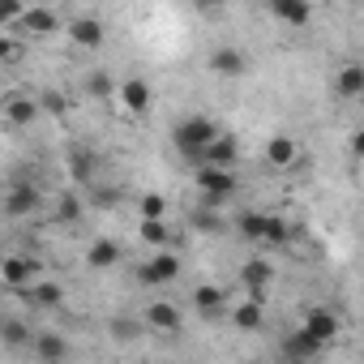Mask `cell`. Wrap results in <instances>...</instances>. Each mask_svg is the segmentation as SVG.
<instances>
[{"instance_id":"6da1fadb","label":"cell","mask_w":364,"mask_h":364,"mask_svg":"<svg viewBox=\"0 0 364 364\" xmlns=\"http://www.w3.org/2000/svg\"><path fill=\"white\" fill-rule=\"evenodd\" d=\"M215 137H219V124H215V120H206V116H185V120L171 129L176 150L185 154V159H193V163H202V150H206Z\"/></svg>"},{"instance_id":"7a4b0ae2","label":"cell","mask_w":364,"mask_h":364,"mask_svg":"<svg viewBox=\"0 0 364 364\" xmlns=\"http://www.w3.org/2000/svg\"><path fill=\"white\" fill-rule=\"evenodd\" d=\"M198 193H202V210H219L236 198V171H223V167H198Z\"/></svg>"},{"instance_id":"3957f363","label":"cell","mask_w":364,"mask_h":364,"mask_svg":"<svg viewBox=\"0 0 364 364\" xmlns=\"http://www.w3.org/2000/svg\"><path fill=\"white\" fill-rule=\"evenodd\" d=\"M43 266L35 257H5V266H0V283H5L9 291H26L31 283H39Z\"/></svg>"},{"instance_id":"277c9868","label":"cell","mask_w":364,"mask_h":364,"mask_svg":"<svg viewBox=\"0 0 364 364\" xmlns=\"http://www.w3.org/2000/svg\"><path fill=\"white\" fill-rule=\"evenodd\" d=\"M176 274H180V257L176 253H167V249H159L141 270H137V279L146 283V287H163V283H176Z\"/></svg>"},{"instance_id":"5b68a950","label":"cell","mask_w":364,"mask_h":364,"mask_svg":"<svg viewBox=\"0 0 364 364\" xmlns=\"http://www.w3.org/2000/svg\"><path fill=\"white\" fill-rule=\"evenodd\" d=\"M317 347H330V343H338V317L330 313V309H309V317H304V326H300Z\"/></svg>"},{"instance_id":"8992f818","label":"cell","mask_w":364,"mask_h":364,"mask_svg":"<svg viewBox=\"0 0 364 364\" xmlns=\"http://www.w3.org/2000/svg\"><path fill=\"white\" fill-rule=\"evenodd\" d=\"M43 206V193L35 189V185H26V180H18V185L5 193V215L9 219H26V215H35Z\"/></svg>"},{"instance_id":"52a82bcc","label":"cell","mask_w":364,"mask_h":364,"mask_svg":"<svg viewBox=\"0 0 364 364\" xmlns=\"http://www.w3.org/2000/svg\"><path fill=\"white\" fill-rule=\"evenodd\" d=\"M180 321H185V317H180V309H176L171 300H154V304H146V309H141V326H146V330L176 334V330H180Z\"/></svg>"},{"instance_id":"ba28073f","label":"cell","mask_w":364,"mask_h":364,"mask_svg":"<svg viewBox=\"0 0 364 364\" xmlns=\"http://www.w3.org/2000/svg\"><path fill=\"white\" fill-rule=\"evenodd\" d=\"M236 159H240V141H236L232 133H219V137L202 150V163H198V167H223V171H232Z\"/></svg>"},{"instance_id":"9c48e42d","label":"cell","mask_w":364,"mask_h":364,"mask_svg":"<svg viewBox=\"0 0 364 364\" xmlns=\"http://www.w3.org/2000/svg\"><path fill=\"white\" fill-rule=\"evenodd\" d=\"M116 95H120L124 112H133V116H146V112H150V82H141V77H124V82L116 86Z\"/></svg>"},{"instance_id":"30bf717a","label":"cell","mask_w":364,"mask_h":364,"mask_svg":"<svg viewBox=\"0 0 364 364\" xmlns=\"http://www.w3.org/2000/svg\"><path fill=\"white\" fill-rule=\"evenodd\" d=\"M270 18L274 22H283V26H309V18H313V5L309 0H270Z\"/></svg>"},{"instance_id":"8fae6325","label":"cell","mask_w":364,"mask_h":364,"mask_svg":"<svg viewBox=\"0 0 364 364\" xmlns=\"http://www.w3.org/2000/svg\"><path fill=\"white\" fill-rule=\"evenodd\" d=\"M245 69H249V60H245L240 48H215L210 52V73L215 77H245Z\"/></svg>"},{"instance_id":"7c38bea8","label":"cell","mask_w":364,"mask_h":364,"mask_svg":"<svg viewBox=\"0 0 364 364\" xmlns=\"http://www.w3.org/2000/svg\"><path fill=\"white\" fill-rule=\"evenodd\" d=\"M270 262H262V257H253V262H245L240 266V283L249 287V296L253 300H266V287H270Z\"/></svg>"},{"instance_id":"4fadbf2b","label":"cell","mask_w":364,"mask_h":364,"mask_svg":"<svg viewBox=\"0 0 364 364\" xmlns=\"http://www.w3.org/2000/svg\"><path fill=\"white\" fill-rule=\"evenodd\" d=\"M26 304H35V309H56V304H65V287L60 283H52V279H39V283H31L26 291H18Z\"/></svg>"},{"instance_id":"5bb4252c","label":"cell","mask_w":364,"mask_h":364,"mask_svg":"<svg viewBox=\"0 0 364 364\" xmlns=\"http://www.w3.org/2000/svg\"><path fill=\"white\" fill-rule=\"evenodd\" d=\"M5 116L14 120V124H35V116H39V99L35 95H22V90H14V95H5Z\"/></svg>"},{"instance_id":"9a60e30c","label":"cell","mask_w":364,"mask_h":364,"mask_svg":"<svg viewBox=\"0 0 364 364\" xmlns=\"http://www.w3.org/2000/svg\"><path fill=\"white\" fill-rule=\"evenodd\" d=\"M296 159H300V146H296V137H287V133H274V137L266 141V163H270V167H296Z\"/></svg>"},{"instance_id":"2e32d148","label":"cell","mask_w":364,"mask_h":364,"mask_svg":"<svg viewBox=\"0 0 364 364\" xmlns=\"http://www.w3.org/2000/svg\"><path fill=\"white\" fill-rule=\"evenodd\" d=\"M103 22L99 18H73L69 22V39L77 43V48H103Z\"/></svg>"},{"instance_id":"e0dca14e","label":"cell","mask_w":364,"mask_h":364,"mask_svg":"<svg viewBox=\"0 0 364 364\" xmlns=\"http://www.w3.org/2000/svg\"><path fill=\"white\" fill-rule=\"evenodd\" d=\"M317 351H321V347H317L304 330H291V334L283 338V355H287V364H309Z\"/></svg>"},{"instance_id":"ac0fdd59","label":"cell","mask_w":364,"mask_h":364,"mask_svg":"<svg viewBox=\"0 0 364 364\" xmlns=\"http://www.w3.org/2000/svg\"><path fill=\"white\" fill-rule=\"evenodd\" d=\"M95 167H99L95 150H86V146H73V150H69V176H73V185H90V180H95Z\"/></svg>"},{"instance_id":"d6986e66","label":"cell","mask_w":364,"mask_h":364,"mask_svg":"<svg viewBox=\"0 0 364 364\" xmlns=\"http://www.w3.org/2000/svg\"><path fill=\"white\" fill-rule=\"evenodd\" d=\"M86 266H90V270H112V266H120V245H116V240H90Z\"/></svg>"},{"instance_id":"ffe728a7","label":"cell","mask_w":364,"mask_h":364,"mask_svg":"<svg viewBox=\"0 0 364 364\" xmlns=\"http://www.w3.org/2000/svg\"><path fill=\"white\" fill-rule=\"evenodd\" d=\"M22 31L26 35H52V31H60V18L52 14V9H22Z\"/></svg>"},{"instance_id":"44dd1931","label":"cell","mask_w":364,"mask_h":364,"mask_svg":"<svg viewBox=\"0 0 364 364\" xmlns=\"http://www.w3.org/2000/svg\"><path fill=\"white\" fill-rule=\"evenodd\" d=\"M193 309H198L202 317H219V313L228 309V296H223L219 287L202 283V287H193Z\"/></svg>"},{"instance_id":"7402d4cb","label":"cell","mask_w":364,"mask_h":364,"mask_svg":"<svg viewBox=\"0 0 364 364\" xmlns=\"http://www.w3.org/2000/svg\"><path fill=\"white\" fill-rule=\"evenodd\" d=\"M232 321L240 326V330H262V321H266V300H245V304H236L232 309Z\"/></svg>"},{"instance_id":"603a6c76","label":"cell","mask_w":364,"mask_h":364,"mask_svg":"<svg viewBox=\"0 0 364 364\" xmlns=\"http://www.w3.org/2000/svg\"><path fill=\"white\" fill-rule=\"evenodd\" d=\"M334 90H338L343 99H360V95H364V69H360V65H343L338 77H334Z\"/></svg>"},{"instance_id":"cb8c5ba5","label":"cell","mask_w":364,"mask_h":364,"mask_svg":"<svg viewBox=\"0 0 364 364\" xmlns=\"http://www.w3.org/2000/svg\"><path fill=\"white\" fill-rule=\"evenodd\" d=\"M287 240H291V223L279 219V215H266V223H262V240H257V245H266V249H283Z\"/></svg>"},{"instance_id":"d4e9b609","label":"cell","mask_w":364,"mask_h":364,"mask_svg":"<svg viewBox=\"0 0 364 364\" xmlns=\"http://www.w3.org/2000/svg\"><path fill=\"white\" fill-rule=\"evenodd\" d=\"M35 351H39V360H43V364H65L69 343H65L60 334H35Z\"/></svg>"},{"instance_id":"484cf974","label":"cell","mask_w":364,"mask_h":364,"mask_svg":"<svg viewBox=\"0 0 364 364\" xmlns=\"http://www.w3.org/2000/svg\"><path fill=\"white\" fill-rule=\"evenodd\" d=\"M0 343L5 347H26V343H35V334H31V326L22 317H5L0 321Z\"/></svg>"},{"instance_id":"4316f807","label":"cell","mask_w":364,"mask_h":364,"mask_svg":"<svg viewBox=\"0 0 364 364\" xmlns=\"http://www.w3.org/2000/svg\"><path fill=\"white\" fill-rule=\"evenodd\" d=\"M262 223H266V215H262V210H245V215L236 219V232H240V240L257 245V240H262Z\"/></svg>"},{"instance_id":"83f0119b","label":"cell","mask_w":364,"mask_h":364,"mask_svg":"<svg viewBox=\"0 0 364 364\" xmlns=\"http://www.w3.org/2000/svg\"><path fill=\"white\" fill-rule=\"evenodd\" d=\"M107 330H112V338H116V343H137V338L146 334V326H141V321H133V317H112V326H107Z\"/></svg>"},{"instance_id":"f1b7e54d","label":"cell","mask_w":364,"mask_h":364,"mask_svg":"<svg viewBox=\"0 0 364 364\" xmlns=\"http://www.w3.org/2000/svg\"><path fill=\"white\" fill-rule=\"evenodd\" d=\"M82 210H86V206H82V198L69 189V193H60V202H56V223H77V219H82Z\"/></svg>"},{"instance_id":"f546056e","label":"cell","mask_w":364,"mask_h":364,"mask_svg":"<svg viewBox=\"0 0 364 364\" xmlns=\"http://www.w3.org/2000/svg\"><path fill=\"white\" fill-rule=\"evenodd\" d=\"M137 232H141V240H146L150 249H167V245H171V228H167V223H146V219H141Z\"/></svg>"},{"instance_id":"4dcf8cb0","label":"cell","mask_w":364,"mask_h":364,"mask_svg":"<svg viewBox=\"0 0 364 364\" xmlns=\"http://www.w3.org/2000/svg\"><path fill=\"white\" fill-rule=\"evenodd\" d=\"M137 210H141V219H146V223H163V215H167V202H163L159 193H141Z\"/></svg>"},{"instance_id":"1f68e13d","label":"cell","mask_w":364,"mask_h":364,"mask_svg":"<svg viewBox=\"0 0 364 364\" xmlns=\"http://www.w3.org/2000/svg\"><path fill=\"white\" fill-rule=\"evenodd\" d=\"M189 223H193V232H210V236H219V232H228V223H223V219H219L215 210H202V206L193 210V219H189Z\"/></svg>"},{"instance_id":"d6a6232c","label":"cell","mask_w":364,"mask_h":364,"mask_svg":"<svg viewBox=\"0 0 364 364\" xmlns=\"http://www.w3.org/2000/svg\"><path fill=\"white\" fill-rule=\"evenodd\" d=\"M112 90H116V86H112L107 73H90V77H86V95H90V99H112Z\"/></svg>"},{"instance_id":"836d02e7","label":"cell","mask_w":364,"mask_h":364,"mask_svg":"<svg viewBox=\"0 0 364 364\" xmlns=\"http://www.w3.org/2000/svg\"><path fill=\"white\" fill-rule=\"evenodd\" d=\"M65 107H69V99H65L60 90H48V95H39V112H56V116H65Z\"/></svg>"},{"instance_id":"e575fe53","label":"cell","mask_w":364,"mask_h":364,"mask_svg":"<svg viewBox=\"0 0 364 364\" xmlns=\"http://www.w3.org/2000/svg\"><path fill=\"white\" fill-rule=\"evenodd\" d=\"M9 22H22V5L18 0H0V26H9Z\"/></svg>"},{"instance_id":"d590c367","label":"cell","mask_w":364,"mask_h":364,"mask_svg":"<svg viewBox=\"0 0 364 364\" xmlns=\"http://www.w3.org/2000/svg\"><path fill=\"white\" fill-rule=\"evenodd\" d=\"M9 56H14V43H9V39H5V35H0V65H5V60H9Z\"/></svg>"},{"instance_id":"8d00e7d4","label":"cell","mask_w":364,"mask_h":364,"mask_svg":"<svg viewBox=\"0 0 364 364\" xmlns=\"http://www.w3.org/2000/svg\"><path fill=\"white\" fill-rule=\"evenodd\" d=\"M0 266H5V253H0Z\"/></svg>"}]
</instances>
